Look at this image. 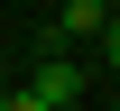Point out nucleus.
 I'll return each mask as SVG.
<instances>
[{
    "label": "nucleus",
    "instance_id": "nucleus-2",
    "mask_svg": "<svg viewBox=\"0 0 120 111\" xmlns=\"http://www.w3.org/2000/svg\"><path fill=\"white\" fill-rule=\"evenodd\" d=\"M102 19H111V0H65V19L46 37H56V46H83V37H102Z\"/></svg>",
    "mask_w": 120,
    "mask_h": 111
},
{
    "label": "nucleus",
    "instance_id": "nucleus-4",
    "mask_svg": "<svg viewBox=\"0 0 120 111\" xmlns=\"http://www.w3.org/2000/svg\"><path fill=\"white\" fill-rule=\"evenodd\" d=\"M0 111H46V102H37V93H0Z\"/></svg>",
    "mask_w": 120,
    "mask_h": 111
},
{
    "label": "nucleus",
    "instance_id": "nucleus-1",
    "mask_svg": "<svg viewBox=\"0 0 120 111\" xmlns=\"http://www.w3.org/2000/svg\"><path fill=\"white\" fill-rule=\"evenodd\" d=\"M28 93H37L46 111H74V102H83V65H74V56H37Z\"/></svg>",
    "mask_w": 120,
    "mask_h": 111
},
{
    "label": "nucleus",
    "instance_id": "nucleus-3",
    "mask_svg": "<svg viewBox=\"0 0 120 111\" xmlns=\"http://www.w3.org/2000/svg\"><path fill=\"white\" fill-rule=\"evenodd\" d=\"M92 46H102V65H111V74H120V9L102 19V37H92Z\"/></svg>",
    "mask_w": 120,
    "mask_h": 111
}]
</instances>
